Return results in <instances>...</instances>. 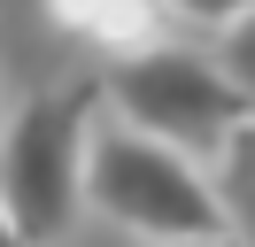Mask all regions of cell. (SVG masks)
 Here are the masks:
<instances>
[{"mask_svg":"<svg viewBox=\"0 0 255 247\" xmlns=\"http://www.w3.org/2000/svg\"><path fill=\"white\" fill-rule=\"evenodd\" d=\"M162 8H170L178 23H193V31H232L255 0H162Z\"/></svg>","mask_w":255,"mask_h":247,"instance_id":"7","label":"cell"},{"mask_svg":"<svg viewBox=\"0 0 255 247\" xmlns=\"http://www.w3.org/2000/svg\"><path fill=\"white\" fill-rule=\"evenodd\" d=\"M217 193H224V216H232V240L255 247V116L224 139V154H217Z\"/></svg>","mask_w":255,"mask_h":247,"instance_id":"4","label":"cell"},{"mask_svg":"<svg viewBox=\"0 0 255 247\" xmlns=\"http://www.w3.org/2000/svg\"><path fill=\"white\" fill-rule=\"evenodd\" d=\"M101 85L31 93L0 131V201L31 247H54L85 216V147H93Z\"/></svg>","mask_w":255,"mask_h":247,"instance_id":"2","label":"cell"},{"mask_svg":"<svg viewBox=\"0 0 255 247\" xmlns=\"http://www.w3.org/2000/svg\"><path fill=\"white\" fill-rule=\"evenodd\" d=\"M0 247H31V240L16 232V216H8V201H0Z\"/></svg>","mask_w":255,"mask_h":247,"instance_id":"9","label":"cell"},{"mask_svg":"<svg viewBox=\"0 0 255 247\" xmlns=\"http://www.w3.org/2000/svg\"><path fill=\"white\" fill-rule=\"evenodd\" d=\"M101 101H109L124 124H139V131H155V139H170V147L201 154V162H217L224 139L255 116L248 93L232 85V70H224L217 54L162 46V39L124 46V54L109 62V77H101Z\"/></svg>","mask_w":255,"mask_h":247,"instance_id":"3","label":"cell"},{"mask_svg":"<svg viewBox=\"0 0 255 247\" xmlns=\"http://www.w3.org/2000/svg\"><path fill=\"white\" fill-rule=\"evenodd\" d=\"M54 15L70 31H85L93 46H109V54L147 39V0H54Z\"/></svg>","mask_w":255,"mask_h":247,"instance_id":"5","label":"cell"},{"mask_svg":"<svg viewBox=\"0 0 255 247\" xmlns=\"http://www.w3.org/2000/svg\"><path fill=\"white\" fill-rule=\"evenodd\" d=\"M155 247H240L232 232H193V240H155Z\"/></svg>","mask_w":255,"mask_h":247,"instance_id":"8","label":"cell"},{"mask_svg":"<svg viewBox=\"0 0 255 247\" xmlns=\"http://www.w3.org/2000/svg\"><path fill=\"white\" fill-rule=\"evenodd\" d=\"M217 62H224V70H232V85L248 93V108H255V8L240 15L232 31H224V46H217Z\"/></svg>","mask_w":255,"mask_h":247,"instance_id":"6","label":"cell"},{"mask_svg":"<svg viewBox=\"0 0 255 247\" xmlns=\"http://www.w3.org/2000/svg\"><path fill=\"white\" fill-rule=\"evenodd\" d=\"M85 209L109 224L139 232V240H193V232H232L217 193V170L201 154L170 147V139L139 131V124H93L85 147Z\"/></svg>","mask_w":255,"mask_h":247,"instance_id":"1","label":"cell"}]
</instances>
